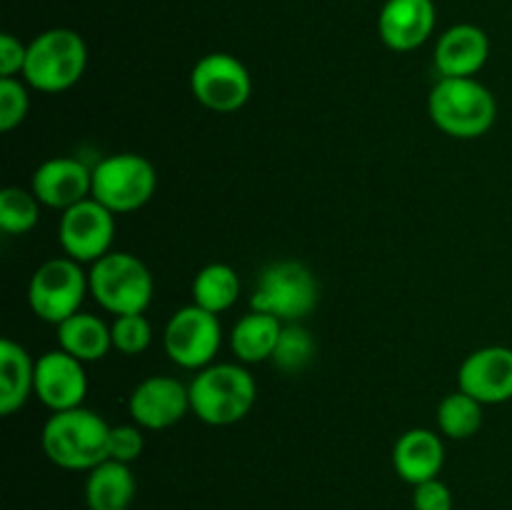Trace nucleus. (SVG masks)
I'll list each match as a JSON object with an SVG mask.
<instances>
[{"mask_svg": "<svg viewBox=\"0 0 512 510\" xmlns=\"http://www.w3.org/2000/svg\"><path fill=\"white\" fill-rule=\"evenodd\" d=\"M108 438L110 425L95 410L80 405L50 415L40 433V445L58 468L93 470L108 460Z\"/></svg>", "mask_w": 512, "mask_h": 510, "instance_id": "1", "label": "nucleus"}, {"mask_svg": "<svg viewBox=\"0 0 512 510\" xmlns=\"http://www.w3.org/2000/svg\"><path fill=\"white\" fill-rule=\"evenodd\" d=\"M430 120L450 138L473 140L498 118L495 95L475 78H440L428 98Z\"/></svg>", "mask_w": 512, "mask_h": 510, "instance_id": "2", "label": "nucleus"}, {"mask_svg": "<svg viewBox=\"0 0 512 510\" xmlns=\"http://www.w3.org/2000/svg\"><path fill=\"white\" fill-rule=\"evenodd\" d=\"M190 388V410L208 425L240 423L253 410L258 385L240 363H213L198 370Z\"/></svg>", "mask_w": 512, "mask_h": 510, "instance_id": "3", "label": "nucleus"}, {"mask_svg": "<svg viewBox=\"0 0 512 510\" xmlns=\"http://www.w3.org/2000/svg\"><path fill=\"white\" fill-rule=\"evenodd\" d=\"M88 65V45L70 28H50L28 43L23 78L40 93H63L73 88Z\"/></svg>", "mask_w": 512, "mask_h": 510, "instance_id": "4", "label": "nucleus"}, {"mask_svg": "<svg viewBox=\"0 0 512 510\" xmlns=\"http://www.w3.org/2000/svg\"><path fill=\"white\" fill-rule=\"evenodd\" d=\"M90 295L103 310L118 315L145 313L153 300V275L148 265L133 253L110 250L95 260L88 273Z\"/></svg>", "mask_w": 512, "mask_h": 510, "instance_id": "5", "label": "nucleus"}, {"mask_svg": "<svg viewBox=\"0 0 512 510\" xmlns=\"http://www.w3.org/2000/svg\"><path fill=\"white\" fill-rule=\"evenodd\" d=\"M320 288L313 270L300 260H278L258 275L250 308L275 315L283 323H298L318 305Z\"/></svg>", "mask_w": 512, "mask_h": 510, "instance_id": "6", "label": "nucleus"}, {"mask_svg": "<svg viewBox=\"0 0 512 510\" xmlns=\"http://www.w3.org/2000/svg\"><path fill=\"white\" fill-rule=\"evenodd\" d=\"M158 188L153 163L138 153H115L93 165V193L110 213L123 215L140 210Z\"/></svg>", "mask_w": 512, "mask_h": 510, "instance_id": "7", "label": "nucleus"}, {"mask_svg": "<svg viewBox=\"0 0 512 510\" xmlns=\"http://www.w3.org/2000/svg\"><path fill=\"white\" fill-rule=\"evenodd\" d=\"M73 258H50L30 275L28 305L40 320L60 325L80 313L85 293H90L88 273Z\"/></svg>", "mask_w": 512, "mask_h": 510, "instance_id": "8", "label": "nucleus"}, {"mask_svg": "<svg viewBox=\"0 0 512 510\" xmlns=\"http://www.w3.org/2000/svg\"><path fill=\"white\" fill-rule=\"evenodd\" d=\"M163 345L168 358L180 368H208L223 345V328H220L218 315L195 303L175 310L173 318L165 325Z\"/></svg>", "mask_w": 512, "mask_h": 510, "instance_id": "9", "label": "nucleus"}, {"mask_svg": "<svg viewBox=\"0 0 512 510\" xmlns=\"http://www.w3.org/2000/svg\"><path fill=\"white\" fill-rule=\"evenodd\" d=\"M190 93L213 113H235L253 95V78L235 55L208 53L190 70Z\"/></svg>", "mask_w": 512, "mask_h": 510, "instance_id": "10", "label": "nucleus"}, {"mask_svg": "<svg viewBox=\"0 0 512 510\" xmlns=\"http://www.w3.org/2000/svg\"><path fill=\"white\" fill-rule=\"evenodd\" d=\"M115 235V213H110L95 198L80 200L73 208L63 210L58 223L60 248L78 263L100 260L110 253Z\"/></svg>", "mask_w": 512, "mask_h": 510, "instance_id": "11", "label": "nucleus"}, {"mask_svg": "<svg viewBox=\"0 0 512 510\" xmlns=\"http://www.w3.org/2000/svg\"><path fill=\"white\" fill-rule=\"evenodd\" d=\"M190 410V388L170 375L140 380L128 400V413L143 430H165L180 423Z\"/></svg>", "mask_w": 512, "mask_h": 510, "instance_id": "12", "label": "nucleus"}, {"mask_svg": "<svg viewBox=\"0 0 512 510\" xmlns=\"http://www.w3.org/2000/svg\"><path fill=\"white\" fill-rule=\"evenodd\" d=\"M35 395L53 413L80 408L88 395V373L83 360L65 350H48L35 360Z\"/></svg>", "mask_w": 512, "mask_h": 510, "instance_id": "13", "label": "nucleus"}, {"mask_svg": "<svg viewBox=\"0 0 512 510\" xmlns=\"http://www.w3.org/2000/svg\"><path fill=\"white\" fill-rule=\"evenodd\" d=\"M458 385L483 405L508 403L512 400V348L488 345L470 353L460 365Z\"/></svg>", "mask_w": 512, "mask_h": 510, "instance_id": "14", "label": "nucleus"}, {"mask_svg": "<svg viewBox=\"0 0 512 510\" xmlns=\"http://www.w3.org/2000/svg\"><path fill=\"white\" fill-rule=\"evenodd\" d=\"M30 190L40 205L68 210L93 193V168L78 158H50L35 168Z\"/></svg>", "mask_w": 512, "mask_h": 510, "instance_id": "15", "label": "nucleus"}, {"mask_svg": "<svg viewBox=\"0 0 512 510\" xmlns=\"http://www.w3.org/2000/svg\"><path fill=\"white\" fill-rule=\"evenodd\" d=\"M435 20L433 0H385L378 15L380 40L395 53H410L428 43Z\"/></svg>", "mask_w": 512, "mask_h": 510, "instance_id": "16", "label": "nucleus"}, {"mask_svg": "<svg viewBox=\"0 0 512 510\" xmlns=\"http://www.w3.org/2000/svg\"><path fill=\"white\" fill-rule=\"evenodd\" d=\"M490 58V40L473 23L450 25L435 45V68L440 78H475Z\"/></svg>", "mask_w": 512, "mask_h": 510, "instance_id": "17", "label": "nucleus"}, {"mask_svg": "<svg viewBox=\"0 0 512 510\" xmlns=\"http://www.w3.org/2000/svg\"><path fill=\"white\" fill-rule=\"evenodd\" d=\"M445 465V445L438 433L428 428H413L395 440L393 468L405 483L420 485L438 478Z\"/></svg>", "mask_w": 512, "mask_h": 510, "instance_id": "18", "label": "nucleus"}, {"mask_svg": "<svg viewBox=\"0 0 512 510\" xmlns=\"http://www.w3.org/2000/svg\"><path fill=\"white\" fill-rule=\"evenodd\" d=\"M35 395V360L15 340H0V415H13Z\"/></svg>", "mask_w": 512, "mask_h": 510, "instance_id": "19", "label": "nucleus"}, {"mask_svg": "<svg viewBox=\"0 0 512 510\" xmlns=\"http://www.w3.org/2000/svg\"><path fill=\"white\" fill-rule=\"evenodd\" d=\"M135 475L128 463L103 460L88 470L85 480V503L88 510H128L135 500Z\"/></svg>", "mask_w": 512, "mask_h": 510, "instance_id": "20", "label": "nucleus"}, {"mask_svg": "<svg viewBox=\"0 0 512 510\" xmlns=\"http://www.w3.org/2000/svg\"><path fill=\"white\" fill-rule=\"evenodd\" d=\"M283 320L270 313L250 310L248 315L235 323L230 333V348L240 363H263L273 360L275 345H278L280 333H283Z\"/></svg>", "mask_w": 512, "mask_h": 510, "instance_id": "21", "label": "nucleus"}, {"mask_svg": "<svg viewBox=\"0 0 512 510\" xmlns=\"http://www.w3.org/2000/svg\"><path fill=\"white\" fill-rule=\"evenodd\" d=\"M60 350L70 353L83 363H95L105 358L113 348V333L105 320L93 313H75L58 325Z\"/></svg>", "mask_w": 512, "mask_h": 510, "instance_id": "22", "label": "nucleus"}, {"mask_svg": "<svg viewBox=\"0 0 512 510\" xmlns=\"http://www.w3.org/2000/svg\"><path fill=\"white\" fill-rule=\"evenodd\" d=\"M240 298V278L230 265L210 263L198 270L193 280V303L220 315L233 308Z\"/></svg>", "mask_w": 512, "mask_h": 510, "instance_id": "23", "label": "nucleus"}, {"mask_svg": "<svg viewBox=\"0 0 512 510\" xmlns=\"http://www.w3.org/2000/svg\"><path fill=\"white\" fill-rule=\"evenodd\" d=\"M480 425H483V403L475 400L473 395L458 390V393H450L440 400L438 428L445 438H473Z\"/></svg>", "mask_w": 512, "mask_h": 510, "instance_id": "24", "label": "nucleus"}, {"mask_svg": "<svg viewBox=\"0 0 512 510\" xmlns=\"http://www.w3.org/2000/svg\"><path fill=\"white\" fill-rule=\"evenodd\" d=\"M40 200L33 190L10 188L0 190V228L8 235H23L38 225Z\"/></svg>", "mask_w": 512, "mask_h": 510, "instance_id": "25", "label": "nucleus"}, {"mask_svg": "<svg viewBox=\"0 0 512 510\" xmlns=\"http://www.w3.org/2000/svg\"><path fill=\"white\" fill-rule=\"evenodd\" d=\"M315 355V340L308 328L298 323H285L273 353V365L283 373H300Z\"/></svg>", "mask_w": 512, "mask_h": 510, "instance_id": "26", "label": "nucleus"}, {"mask_svg": "<svg viewBox=\"0 0 512 510\" xmlns=\"http://www.w3.org/2000/svg\"><path fill=\"white\" fill-rule=\"evenodd\" d=\"M110 333H113V348L123 355L145 353L150 340H153V328L143 313L118 315L110 325Z\"/></svg>", "mask_w": 512, "mask_h": 510, "instance_id": "27", "label": "nucleus"}, {"mask_svg": "<svg viewBox=\"0 0 512 510\" xmlns=\"http://www.w3.org/2000/svg\"><path fill=\"white\" fill-rule=\"evenodd\" d=\"M30 110V95L18 78H0V130L10 133L25 120Z\"/></svg>", "mask_w": 512, "mask_h": 510, "instance_id": "28", "label": "nucleus"}, {"mask_svg": "<svg viewBox=\"0 0 512 510\" xmlns=\"http://www.w3.org/2000/svg\"><path fill=\"white\" fill-rule=\"evenodd\" d=\"M145 438L140 425H110L108 438V458L118 463H133L143 455Z\"/></svg>", "mask_w": 512, "mask_h": 510, "instance_id": "29", "label": "nucleus"}, {"mask_svg": "<svg viewBox=\"0 0 512 510\" xmlns=\"http://www.w3.org/2000/svg\"><path fill=\"white\" fill-rule=\"evenodd\" d=\"M413 510H453V490L440 478L413 485Z\"/></svg>", "mask_w": 512, "mask_h": 510, "instance_id": "30", "label": "nucleus"}, {"mask_svg": "<svg viewBox=\"0 0 512 510\" xmlns=\"http://www.w3.org/2000/svg\"><path fill=\"white\" fill-rule=\"evenodd\" d=\"M25 58H28V45L10 33L0 35V78H15L23 73Z\"/></svg>", "mask_w": 512, "mask_h": 510, "instance_id": "31", "label": "nucleus"}]
</instances>
